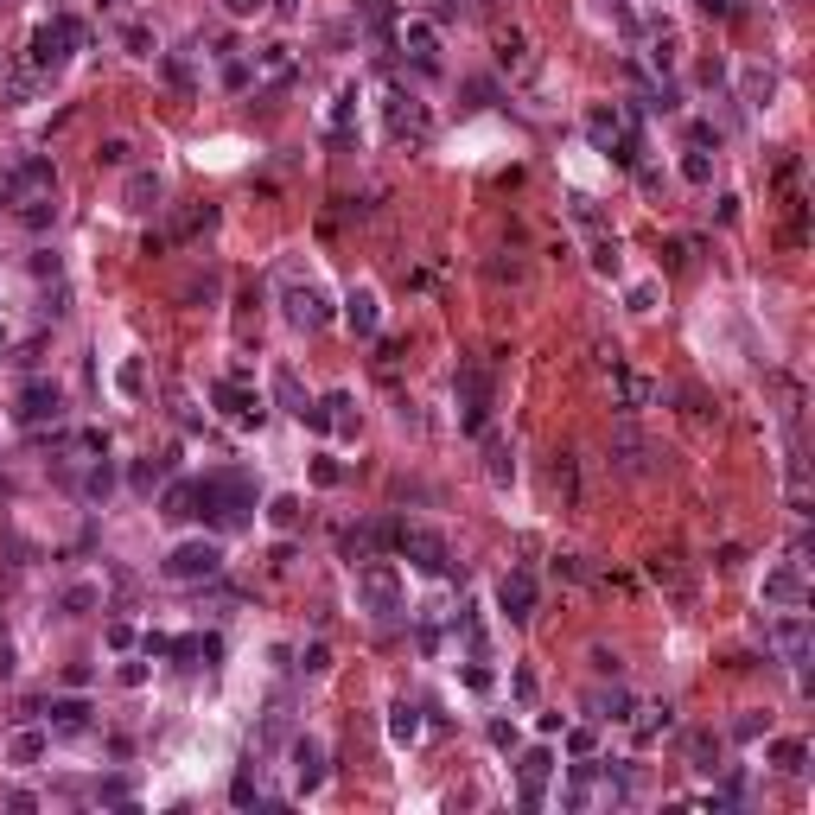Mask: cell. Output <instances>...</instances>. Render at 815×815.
Returning a JSON list of instances; mask_svg holds the SVG:
<instances>
[{"label":"cell","instance_id":"43","mask_svg":"<svg viewBox=\"0 0 815 815\" xmlns=\"http://www.w3.org/2000/svg\"><path fill=\"white\" fill-rule=\"evenodd\" d=\"M128 478H134V491H153V484L166 478V459H141V465H134Z\"/></svg>","mask_w":815,"mask_h":815},{"label":"cell","instance_id":"42","mask_svg":"<svg viewBox=\"0 0 815 815\" xmlns=\"http://www.w3.org/2000/svg\"><path fill=\"white\" fill-rule=\"evenodd\" d=\"M262 71H268L274 83H293V58H287V45H268V51H262Z\"/></svg>","mask_w":815,"mask_h":815},{"label":"cell","instance_id":"6","mask_svg":"<svg viewBox=\"0 0 815 815\" xmlns=\"http://www.w3.org/2000/svg\"><path fill=\"white\" fill-rule=\"evenodd\" d=\"M453 402H459V427L484 433V421H491V376H484V363H459Z\"/></svg>","mask_w":815,"mask_h":815},{"label":"cell","instance_id":"57","mask_svg":"<svg viewBox=\"0 0 815 815\" xmlns=\"http://www.w3.org/2000/svg\"><path fill=\"white\" fill-rule=\"evenodd\" d=\"M733 7H739V0H701V13H720V20H726Z\"/></svg>","mask_w":815,"mask_h":815},{"label":"cell","instance_id":"23","mask_svg":"<svg viewBox=\"0 0 815 815\" xmlns=\"http://www.w3.org/2000/svg\"><path fill=\"white\" fill-rule=\"evenodd\" d=\"M121 204H128V211H160V172H128V185H121Z\"/></svg>","mask_w":815,"mask_h":815},{"label":"cell","instance_id":"15","mask_svg":"<svg viewBox=\"0 0 815 815\" xmlns=\"http://www.w3.org/2000/svg\"><path fill=\"white\" fill-rule=\"evenodd\" d=\"M395 529H402V523H363V529H344V554H351V567H357V561H376L383 548H395Z\"/></svg>","mask_w":815,"mask_h":815},{"label":"cell","instance_id":"8","mask_svg":"<svg viewBox=\"0 0 815 815\" xmlns=\"http://www.w3.org/2000/svg\"><path fill=\"white\" fill-rule=\"evenodd\" d=\"M765 605H777V612H796V605H809V561H803V542L790 548L784 567H771V574H765Z\"/></svg>","mask_w":815,"mask_h":815},{"label":"cell","instance_id":"27","mask_svg":"<svg viewBox=\"0 0 815 815\" xmlns=\"http://www.w3.org/2000/svg\"><path fill=\"white\" fill-rule=\"evenodd\" d=\"M771 96H777L771 64H745V71H739V102H745V109H765Z\"/></svg>","mask_w":815,"mask_h":815},{"label":"cell","instance_id":"35","mask_svg":"<svg viewBox=\"0 0 815 815\" xmlns=\"http://www.w3.org/2000/svg\"><path fill=\"white\" fill-rule=\"evenodd\" d=\"M274 402H281L287 414H306L312 402H306V389H300V376L293 370H274Z\"/></svg>","mask_w":815,"mask_h":815},{"label":"cell","instance_id":"26","mask_svg":"<svg viewBox=\"0 0 815 815\" xmlns=\"http://www.w3.org/2000/svg\"><path fill=\"white\" fill-rule=\"evenodd\" d=\"M344 319H351V332H357V338H376V325H383V306H376V293H370V287H357L351 300H344Z\"/></svg>","mask_w":815,"mask_h":815},{"label":"cell","instance_id":"37","mask_svg":"<svg viewBox=\"0 0 815 815\" xmlns=\"http://www.w3.org/2000/svg\"><path fill=\"white\" fill-rule=\"evenodd\" d=\"M160 510H166V516H198V484H166Z\"/></svg>","mask_w":815,"mask_h":815},{"label":"cell","instance_id":"50","mask_svg":"<svg viewBox=\"0 0 815 815\" xmlns=\"http://www.w3.org/2000/svg\"><path fill=\"white\" fill-rule=\"evenodd\" d=\"M223 83H230V90H242V83H249V64L230 58V64H223Z\"/></svg>","mask_w":815,"mask_h":815},{"label":"cell","instance_id":"52","mask_svg":"<svg viewBox=\"0 0 815 815\" xmlns=\"http://www.w3.org/2000/svg\"><path fill=\"white\" fill-rule=\"evenodd\" d=\"M593 745H599L593 733H567V752H574V758H593Z\"/></svg>","mask_w":815,"mask_h":815},{"label":"cell","instance_id":"1","mask_svg":"<svg viewBox=\"0 0 815 815\" xmlns=\"http://www.w3.org/2000/svg\"><path fill=\"white\" fill-rule=\"evenodd\" d=\"M198 516H211L217 529H236V523H249V510H255V491H249V478L242 472H211L198 484Z\"/></svg>","mask_w":815,"mask_h":815},{"label":"cell","instance_id":"30","mask_svg":"<svg viewBox=\"0 0 815 815\" xmlns=\"http://www.w3.org/2000/svg\"><path fill=\"white\" fill-rule=\"evenodd\" d=\"M45 739H51V726H26V733L7 739V758H13V765H39V758H45Z\"/></svg>","mask_w":815,"mask_h":815},{"label":"cell","instance_id":"59","mask_svg":"<svg viewBox=\"0 0 815 815\" xmlns=\"http://www.w3.org/2000/svg\"><path fill=\"white\" fill-rule=\"evenodd\" d=\"M0 344H7V332H0Z\"/></svg>","mask_w":815,"mask_h":815},{"label":"cell","instance_id":"32","mask_svg":"<svg viewBox=\"0 0 815 815\" xmlns=\"http://www.w3.org/2000/svg\"><path fill=\"white\" fill-rule=\"evenodd\" d=\"M484 478H491L497 491H504V484L516 478V459H510V446L497 440V433H491V440H484Z\"/></svg>","mask_w":815,"mask_h":815},{"label":"cell","instance_id":"9","mask_svg":"<svg viewBox=\"0 0 815 815\" xmlns=\"http://www.w3.org/2000/svg\"><path fill=\"white\" fill-rule=\"evenodd\" d=\"M281 306H287L293 332H319V325L332 319V300H325V287H312V281H287L281 287Z\"/></svg>","mask_w":815,"mask_h":815},{"label":"cell","instance_id":"29","mask_svg":"<svg viewBox=\"0 0 815 815\" xmlns=\"http://www.w3.org/2000/svg\"><path fill=\"white\" fill-rule=\"evenodd\" d=\"M548 771H554V758L542 752V745H535V752H523V803H529V809L542 803V784H548Z\"/></svg>","mask_w":815,"mask_h":815},{"label":"cell","instance_id":"33","mask_svg":"<svg viewBox=\"0 0 815 815\" xmlns=\"http://www.w3.org/2000/svg\"><path fill=\"white\" fill-rule=\"evenodd\" d=\"M389 739H395V745H414V739H421V707L395 701V707H389Z\"/></svg>","mask_w":815,"mask_h":815},{"label":"cell","instance_id":"44","mask_svg":"<svg viewBox=\"0 0 815 815\" xmlns=\"http://www.w3.org/2000/svg\"><path fill=\"white\" fill-rule=\"evenodd\" d=\"M593 268L599 274H618V236H599L593 242Z\"/></svg>","mask_w":815,"mask_h":815},{"label":"cell","instance_id":"58","mask_svg":"<svg viewBox=\"0 0 815 815\" xmlns=\"http://www.w3.org/2000/svg\"><path fill=\"white\" fill-rule=\"evenodd\" d=\"M0 675H13V650L7 644H0Z\"/></svg>","mask_w":815,"mask_h":815},{"label":"cell","instance_id":"25","mask_svg":"<svg viewBox=\"0 0 815 815\" xmlns=\"http://www.w3.org/2000/svg\"><path fill=\"white\" fill-rule=\"evenodd\" d=\"M650 580H656V586H669V593H675V599H682V605H688V599H695V580H688V567H682V554H656V561H650Z\"/></svg>","mask_w":815,"mask_h":815},{"label":"cell","instance_id":"13","mask_svg":"<svg viewBox=\"0 0 815 815\" xmlns=\"http://www.w3.org/2000/svg\"><path fill=\"white\" fill-rule=\"evenodd\" d=\"M497 605H504V618H510V624H529V618H535V574L510 567V574L497 580Z\"/></svg>","mask_w":815,"mask_h":815},{"label":"cell","instance_id":"39","mask_svg":"<svg viewBox=\"0 0 815 815\" xmlns=\"http://www.w3.org/2000/svg\"><path fill=\"white\" fill-rule=\"evenodd\" d=\"M268 523L281 529V535H293V529H300V497H274V504H268Z\"/></svg>","mask_w":815,"mask_h":815},{"label":"cell","instance_id":"31","mask_svg":"<svg viewBox=\"0 0 815 815\" xmlns=\"http://www.w3.org/2000/svg\"><path fill=\"white\" fill-rule=\"evenodd\" d=\"M548 478H554V491H561V504H580V459L574 453H554Z\"/></svg>","mask_w":815,"mask_h":815},{"label":"cell","instance_id":"49","mask_svg":"<svg viewBox=\"0 0 815 815\" xmlns=\"http://www.w3.org/2000/svg\"><path fill=\"white\" fill-rule=\"evenodd\" d=\"M554 580H586V567H580V554H554Z\"/></svg>","mask_w":815,"mask_h":815},{"label":"cell","instance_id":"38","mask_svg":"<svg viewBox=\"0 0 815 815\" xmlns=\"http://www.w3.org/2000/svg\"><path fill=\"white\" fill-rule=\"evenodd\" d=\"M230 803H236V809L262 803V771H255V765H242V771H236V784H230Z\"/></svg>","mask_w":815,"mask_h":815},{"label":"cell","instance_id":"55","mask_svg":"<svg viewBox=\"0 0 815 815\" xmlns=\"http://www.w3.org/2000/svg\"><path fill=\"white\" fill-rule=\"evenodd\" d=\"M96 803H128V784H96Z\"/></svg>","mask_w":815,"mask_h":815},{"label":"cell","instance_id":"45","mask_svg":"<svg viewBox=\"0 0 815 815\" xmlns=\"http://www.w3.org/2000/svg\"><path fill=\"white\" fill-rule=\"evenodd\" d=\"M351 115H357V90H338V109H332V134H351Z\"/></svg>","mask_w":815,"mask_h":815},{"label":"cell","instance_id":"51","mask_svg":"<svg viewBox=\"0 0 815 815\" xmlns=\"http://www.w3.org/2000/svg\"><path fill=\"white\" fill-rule=\"evenodd\" d=\"M758 733H765V714H745V720L733 726V739H758Z\"/></svg>","mask_w":815,"mask_h":815},{"label":"cell","instance_id":"17","mask_svg":"<svg viewBox=\"0 0 815 815\" xmlns=\"http://www.w3.org/2000/svg\"><path fill=\"white\" fill-rule=\"evenodd\" d=\"M586 134H593V147H599V153H612L624 134H631V121H624L612 102H593V109H586Z\"/></svg>","mask_w":815,"mask_h":815},{"label":"cell","instance_id":"16","mask_svg":"<svg viewBox=\"0 0 815 815\" xmlns=\"http://www.w3.org/2000/svg\"><path fill=\"white\" fill-rule=\"evenodd\" d=\"M624 726H631L637 745H656V739L675 726V714H669V701H644V707H631V714H624Z\"/></svg>","mask_w":815,"mask_h":815},{"label":"cell","instance_id":"24","mask_svg":"<svg viewBox=\"0 0 815 815\" xmlns=\"http://www.w3.org/2000/svg\"><path fill=\"white\" fill-rule=\"evenodd\" d=\"M58 612L64 618H90V612H102V580H71L58 593Z\"/></svg>","mask_w":815,"mask_h":815},{"label":"cell","instance_id":"41","mask_svg":"<svg viewBox=\"0 0 815 815\" xmlns=\"http://www.w3.org/2000/svg\"><path fill=\"white\" fill-rule=\"evenodd\" d=\"M26 223V230H51V223H58V198H39V204H26V211H13Z\"/></svg>","mask_w":815,"mask_h":815},{"label":"cell","instance_id":"2","mask_svg":"<svg viewBox=\"0 0 815 815\" xmlns=\"http://www.w3.org/2000/svg\"><path fill=\"white\" fill-rule=\"evenodd\" d=\"M402 574H395V561H383V554H376V561H357V605L370 618H395L402 612Z\"/></svg>","mask_w":815,"mask_h":815},{"label":"cell","instance_id":"34","mask_svg":"<svg viewBox=\"0 0 815 815\" xmlns=\"http://www.w3.org/2000/svg\"><path fill=\"white\" fill-rule=\"evenodd\" d=\"M586 707H593V720H624L631 714V695H624V688H593Z\"/></svg>","mask_w":815,"mask_h":815},{"label":"cell","instance_id":"20","mask_svg":"<svg viewBox=\"0 0 815 815\" xmlns=\"http://www.w3.org/2000/svg\"><path fill=\"white\" fill-rule=\"evenodd\" d=\"M612 376H618V408H624V414H637V408H650V402H656V395H663V389H656V383H650V376H637V370H624V363H612Z\"/></svg>","mask_w":815,"mask_h":815},{"label":"cell","instance_id":"28","mask_svg":"<svg viewBox=\"0 0 815 815\" xmlns=\"http://www.w3.org/2000/svg\"><path fill=\"white\" fill-rule=\"evenodd\" d=\"M45 726L51 733H90V701H51Z\"/></svg>","mask_w":815,"mask_h":815},{"label":"cell","instance_id":"7","mask_svg":"<svg viewBox=\"0 0 815 815\" xmlns=\"http://www.w3.org/2000/svg\"><path fill=\"white\" fill-rule=\"evenodd\" d=\"M395 548H402L408 561L421 567V574H433V580L453 574V548H446L440 529H408V523H402V529H395Z\"/></svg>","mask_w":815,"mask_h":815},{"label":"cell","instance_id":"19","mask_svg":"<svg viewBox=\"0 0 815 815\" xmlns=\"http://www.w3.org/2000/svg\"><path fill=\"white\" fill-rule=\"evenodd\" d=\"M293 784H300L306 796L325 784V745L319 739H293Z\"/></svg>","mask_w":815,"mask_h":815},{"label":"cell","instance_id":"46","mask_svg":"<svg viewBox=\"0 0 815 815\" xmlns=\"http://www.w3.org/2000/svg\"><path fill=\"white\" fill-rule=\"evenodd\" d=\"M121 39H128V51H134V58H153V51H160V45H153V32H147V26H128Z\"/></svg>","mask_w":815,"mask_h":815},{"label":"cell","instance_id":"5","mask_svg":"<svg viewBox=\"0 0 815 815\" xmlns=\"http://www.w3.org/2000/svg\"><path fill=\"white\" fill-rule=\"evenodd\" d=\"M39 198H58V172H51V160L32 153V160H20L7 179H0V204H7V211H26V204H39Z\"/></svg>","mask_w":815,"mask_h":815},{"label":"cell","instance_id":"21","mask_svg":"<svg viewBox=\"0 0 815 815\" xmlns=\"http://www.w3.org/2000/svg\"><path fill=\"white\" fill-rule=\"evenodd\" d=\"M682 752H688V771H701V777H720V771H726V765H720L726 745H720L714 733H688V739H682Z\"/></svg>","mask_w":815,"mask_h":815},{"label":"cell","instance_id":"54","mask_svg":"<svg viewBox=\"0 0 815 815\" xmlns=\"http://www.w3.org/2000/svg\"><path fill=\"white\" fill-rule=\"evenodd\" d=\"M357 7H363V20H370V26L389 20V0H357Z\"/></svg>","mask_w":815,"mask_h":815},{"label":"cell","instance_id":"12","mask_svg":"<svg viewBox=\"0 0 815 815\" xmlns=\"http://www.w3.org/2000/svg\"><path fill=\"white\" fill-rule=\"evenodd\" d=\"M58 414H64V389L45 383V376H32V383L20 389V421L26 427H45V421H58Z\"/></svg>","mask_w":815,"mask_h":815},{"label":"cell","instance_id":"36","mask_svg":"<svg viewBox=\"0 0 815 815\" xmlns=\"http://www.w3.org/2000/svg\"><path fill=\"white\" fill-rule=\"evenodd\" d=\"M771 765L777 771H809V745L803 739H771Z\"/></svg>","mask_w":815,"mask_h":815},{"label":"cell","instance_id":"22","mask_svg":"<svg viewBox=\"0 0 815 815\" xmlns=\"http://www.w3.org/2000/svg\"><path fill=\"white\" fill-rule=\"evenodd\" d=\"M217 402H223V414H230V421H242V427L262 421V395H249L236 376H230V383H217Z\"/></svg>","mask_w":815,"mask_h":815},{"label":"cell","instance_id":"18","mask_svg":"<svg viewBox=\"0 0 815 815\" xmlns=\"http://www.w3.org/2000/svg\"><path fill=\"white\" fill-rule=\"evenodd\" d=\"M402 51L421 64V71H433V64H440V26L433 20H408L402 26Z\"/></svg>","mask_w":815,"mask_h":815},{"label":"cell","instance_id":"47","mask_svg":"<svg viewBox=\"0 0 815 815\" xmlns=\"http://www.w3.org/2000/svg\"><path fill=\"white\" fill-rule=\"evenodd\" d=\"M96 160H102V166H128V160H134V147H128V141H102V147H96Z\"/></svg>","mask_w":815,"mask_h":815},{"label":"cell","instance_id":"48","mask_svg":"<svg viewBox=\"0 0 815 815\" xmlns=\"http://www.w3.org/2000/svg\"><path fill=\"white\" fill-rule=\"evenodd\" d=\"M300 669H306V675H325V669H332V650H325V644H312V650L300 656Z\"/></svg>","mask_w":815,"mask_h":815},{"label":"cell","instance_id":"4","mask_svg":"<svg viewBox=\"0 0 815 815\" xmlns=\"http://www.w3.org/2000/svg\"><path fill=\"white\" fill-rule=\"evenodd\" d=\"M160 574L172 580V586H211L217 574H223V548L217 542H179L160 561Z\"/></svg>","mask_w":815,"mask_h":815},{"label":"cell","instance_id":"56","mask_svg":"<svg viewBox=\"0 0 815 815\" xmlns=\"http://www.w3.org/2000/svg\"><path fill=\"white\" fill-rule=\"evenodd\" d=\"M223 7H230L236 20H249V13H262V0H223Z\"/></svg>","mask_w":815,"mask_h":815},{"label":"cell","instance_id":"14","mask_svg":"<svg viewBox=\"0 0 815 815\" xmlns=\"http://www.w3.org/2000/svg\"><path fill=\"white\" fill-rule=\"evenodd\" d=\"M771 644L784 650V663H796V669L809 663V618H803V605H796V612H784V618L771 624Z\"/></svg>","mask_w":815,"mask_h":815},{"label":"cell","instance_id":"40","mask_svg":"<svg viewBox=\"0 0 815 815\" xmlns=\"http://www.w3.org/2000/svg\"><path fill=\"white\" fill-rule=\"evenodd\" d=\"M682 179H688V185H714V160H707L701 147H688V153H682Z\"/></svg>","mask_w":815,"mask_h":815},{"label":"cell","instance_id":"53","mask_svg":"<svg viewBox=\"0 0 815 815\" xmlns=\"http://www.w3.org/2000/svg\"><path fill=\"white\" fill-rule=\"evenodd\" d=\"M141 383H147V376H141V363H121V389H128V395H141Z\"/></svg>","mask_w":815,"mask_h":815},{"label":"cell","instance_id":"10","mask_svg":"<svg viewBox=\"0 0 815 815\" xmlns=\"http://www.w3.org/2000/svg\"><path fill=\"white\" fill-rule=\"evenodd\" d=\"M612 472H624V478H650V472H656V446H650L631 421L612 427Z\"/></svg>","mask_w":815,"mask_h":815},{"label":"cell","instance_id":"11","mask_svg":"<svg viewBox=\"0 0 815 815\" xmlns=\"http://www.w3.org/2000/svg\"><path fill=\"white\" fill-rule=\"evenodd\" d=\"M389 134H395V141H408V147H421L427 134H433V121H427V109H421V96H402V90L389 96Z\"/></svg>","mask_w":815,"mask_h":815},{"label":"cell","instance_id":"3","mask_svg":"<svg viewBox=\"0 0 815 815\" xmlns=\"http://www.w3.org/2000/svg\"><path fill=\"white\" fill-rule=\"evenodd\" d=\"M90 45V32H83V20H71V13H58L51 26L32 32V71H64L71 64V51Z\"/></svg>","mask_w":815,"mask_h":815},{"label":"cell","instance_id":"60","mask_svg":"<svg viewBox=\"0 0 815 815\" xmlns=\"http://www.w3.org/2000/svg\"><path fill=\"white\" fill-rule=\"evenodd\" d=\"M0 7H7V0H0Z\"/></svg>","mask_w":815,"mask_h":815}]
</instances>
